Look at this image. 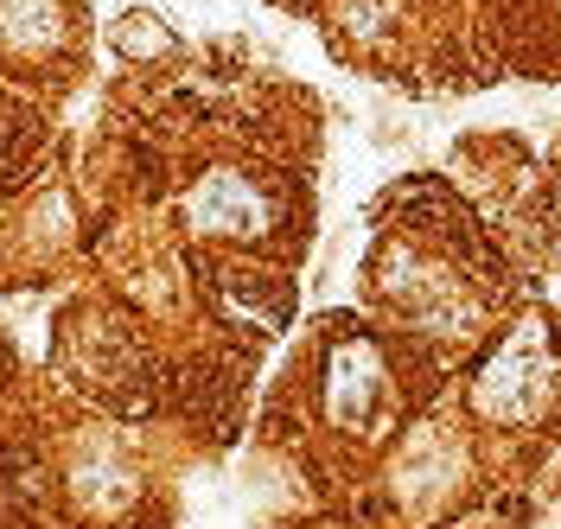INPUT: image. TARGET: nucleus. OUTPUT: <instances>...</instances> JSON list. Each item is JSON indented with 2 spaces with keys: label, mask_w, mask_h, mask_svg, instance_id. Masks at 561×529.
Masks as SVG:
<instances>
[{
  "label": "nucleus",
  "mask_w": 561,
  "mask_h": 529,
  "mask_svg": "<svg viewBox=\"0 0 561 529\" xmlns=\"http://www.w3.org/2000/svg\"><path fill=\"white\" fill-rule=\"evenodd\" d=\"M549 377H556L549 332L542 325H517V338L485 364L472 402H479V415H491V422H529L542 409V395H549Z\"/></svg>",
  "instance_id": "nucleus-1"
},
{
  "label": "nucleus",
  "mask_w": 561,
  "mask_h": 529,
  "mask_svg": "<svg viewBox=\"0 0 561 529\" xmlns=\"http://www.w3.org/2000/svg\"><path fill=\"white\" fill-rule=\"evenodd\" d=\"M383 395V357L364 332H339L325 352V415L339 427H364Z\"/></svg>",
  "instance_id": "nucleus-2"
},
{
  "label": "nucleus",
  "mask_w": 561,
  "mask_h": 529,
  "mask_svg": "<svg viewBox=\"0 0 561 529\" xmlns=\"http://www.w3.org/2000/svg\"><path fill=\"white\" fill-rule=\"evenodd\" d=\"M185 217L205 237H262L268 230V198L243 173H205L185 198Z\"/></svg>",
  "instance_id": "nucleus-3"
},
{
  "label": "nucleus",
  "mask_w": 561,
  "mask_h": 529,
  "mask_svg": "<svg viewBox=\"0 0 561 529\" xmlns=\"http://www.w3.org/2000/svg\"><path fill=\"white\" fill-rule=\"evenodd\" d=\"M58 33H65L58 0H0V45H13V51H45Z\"/></svg>",
  "instance_id": "nucleus-4"
}]
</instances>
